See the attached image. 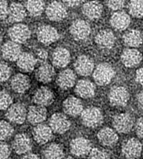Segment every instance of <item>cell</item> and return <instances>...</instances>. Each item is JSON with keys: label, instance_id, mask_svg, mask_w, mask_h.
<instances>
[{"label": "cell", "instance_id": "obj_17", "mask_svg": "<svg viewBox=\"0 0 143 159\" xmlns=\"http://www.w3.org/2000/svg\"><path fill=\"white\" fill-rule=\"evenodd\" d=\"M47 111L45 107L40 105H35L29 107L27 111V119L30 123L34 125H38L42 123L46 119Z\"/></svg>", "mask_w": 143, "mask_h": 159}, {"label": "cell", "instance_id": "obj_39", "mask_svg": "<svg viewBox=\"0 0 143 159\" xmlns=\"http://www.w3.org/2000/svg\"><path fill=\"white\" fill-rule=\"evenodd\" d=\"M11 75V69L6 62L0 61V82L7 80Z\"/></svg>", "mask_w": 143, "mask_h": 159}, {"label": "cell", "instance_id": "obj_48", "mask_svg": "<svg viewBox=\"0 0 143 159\" xmlns=\"http://www.w3.org/2000/svg\"><path fill=\"white\" fill-rule=\"evenodd\" d=\"M22 159H40L35 154H26L22 157Z\"/></svg>", "mask_w": 143, "mask_h": 159}, {"label": "cell", "instance_id": "obj_9", "mask_svg": "<svg viewBox=\"0 0 143 159\" xmlns=\"http://www.w3.org/2000/svg\"><path fill=\"white\" fill-rule=\"evenodd\" d=\"M142 152L141 143L136 139H130L123 144L122 153L127 159H137Z\"/></svg>", "mask_w": 143, "mask_h": 159}, {"label": "cell", "instance_id": "obj_44", "mask_svg": "<svg viewBox=\"0 0 143 159\" xmlns=\"http://www.w3.org/2000/svg\"><path fill=\"white\" fill-rule=\"evenodd\" d=\"M135 130L137 135L143 139V117L139 118L135 124Z\"/></svg>", "mask_w": 143, "mask_h": 159}, {"label": "cell", "instance_id": "obj_35", "mask_svg": "<svg viewBox=\"0 0 143 159\" xmlns=\"http://www.w3.org/2000/svg\"><path fill=\"white\" fill-rule=\"evenodd\" d=\"M128 9L131 16L141 18L143 16V0H131Z\"/></svg>", "mask_w": 143, "mask_h": 159}, {"label": "cell", "instance_id": "obj_47", "mask_svg": "<svg viewBox=\"0 0 143 159\" xmlns=\"http://www.w3.org/2000/svg\"><path fill=\"white\" fill-rule=\"evenodd\" d=\"M137 101H138V107L143 111V91L139 92V94L137 96Z\"/></svg>", "mask_w": 143, "mask_h": 159}, {"label": "cell", "instance_id": "obj_7", "mask_svg": "<svg viewBox=\"0 0 143 159\" xmlns=\"http://www.w3.org/2000/svg\"><path fill=\"white\" fill-rule=\"evenodd\" d=\"M37 38L41 43L49 45L56 42L59 38V33L51 25H42L37 30Z\"/></svg>", "mask_w": 143, "mask_h": 159}, {"label": "cell", "instance_id": "obj_8", "mask_svg": "<svg viewBox=\"0 0 143 159\" xmlns=\"http://www.w3.org/2000/svg\"><path fill=\"white\" fill-rule=\"evenodd\" d=\"M8 34L12 42H16L19 45L27 42L31 35L29 28L26 25L21 23L16 24L10 28Z\"/></svg>", "mask_w": 143, "mask_h": 159}, {"label": "cell", "instance_id": "obj_1", "mask_svg": "<svg viewBox=\"0 0 143 159\" xmlns=\"http://www.w3.org/2000/svg\"><path fill=\"white\" fill-rule=\"evenodd\" d=\"M115 76V71L110 65L102 63L98 65L93 70V78L97 84L104 86L111 82Z\"/></svg>", "mask_w": 143, "mask_h": 159}, {"label": "cell", "instance_id": "obj_31", "mask_svg": "<svg viewBox=\"0 0 143 159\" xmlns=\"http://www.w3.org/2000/svg\"><path fill=\"white\" fill-rule=\"evenodd\" d=\"M11 88L17 93H24L29 89L30 81L26 75L18 73L11 80Z\"/></svg>", "mask_w": 143, "mask_h": 159}, {"label": "cell", "instance_id": "obj_43", "mask_svg": "<svg viewBox=\"0 0 143 159\" xmlns=\"http://www.w3.org/2000/svg\"><path fill=\"white\" fill-rule=\"evenodd\" d=\"M37 55V60L38 61H40L42 63L43 62H46L48 59V57H49V53L45 49H39L37 50L36 52Z\"/></svg>", "mask_w": 143, "mask_h": 159}, {"label": "cell", "instance_id": "obj_45", "mask_svg": "<svg viewBox=\"0 0 143 159\" xmlns=\"http://www.w3.org/2000/svg\"><path fill=\"white\" fill-rule=\"evenodd\" d=\"M83 0H62L64 5L69 7H76L80 6Z\"/></svg>", "mask_w": 143, "mask_h": 159}, {"label": "cell", "instance_id": "obj_25", "mask_svg": "<svg viewBox=\"0 0 143 159\" xmlns=\"http://www.w3.org/2000/svg\"><path fill=\"white\" fill-rule=\"evenodd\" d=\"M76 94L83 99H88L95 96L96 87L95 84L88 80H80L76 85Z\"/></svg>", "mask_w": 143, "mask_h": 159}, {"label": "cell", "instance_id": "obj_15", "mask_svg": "<svg viewBox=\"0 0 143 159\" xmlns=\"http://www.w3.org/2000/svg\"><path fill=\"white\" fill-rule=\"evenodd\" d=\"M142 59L141 52L134 48L126 49L121 55V61L126 67L132 68L139 65Z\"/></svg>", "mask_w": 143, "mask_h": 159}, {"label": "cell", "instance_id": "obj_40", "mask_svg": "<svg viewBox=\"0 0 143 159\" xmlns=\"http://www.w3.org/2000/svg\"><path fill=\"white\" fill-rule=\"evenodd\" d=\"M107 7L113 11H118L125 6L126 0H105Z\"/></svg>", "mask_w": 143, "mask_h": 159}, {"label": "cell", "instance_id": "obj_49", "mask_svg": "<svg viewBox=\"0 0 143 159\" xmlns=\"http://www.w3.org/2000/svg\"><path fill=\"white\" fill-rule=\"evenodd\" d=\"M65 159H74V158H73V157H66V158H65Z\"/></svg>", "mask_w": 143, "mask_h": 159}, {"label": "cell", "instance_id": "obj_42", "mask_svg": "<svg viewBox=\"0 0 143 159\" xmlns=\"http://www.w3.org/2000/svg\"><path fill=\"white\" fill-rule=\"evenodd\" d=\"M8 6L7 2L6 0H0V19H3L8 15Z\"/></svg>", "mask_w": 143, "mask_h": 159}, {"label": "cell", "instance_id": "obj_10", "mask_svg": "<svg viewBox=\"0 0 143 159\" xmlns=\"http://www.w3.org/2000/svg\"><path fill=\"white\" fill-rule=\"evenodd\" d=\"M71 123L65 115L56 113L49 119V127L56 134H64L70 128Z\"/></svg>", "mask_w": 143, "mask_h": 159}, {"label": "cell", "instance_id": "obj_36", "mask_svg": "<svg viewBox=\"0 0 143 159\" xmlns=\"http://www.w3.org/2000/svg\"><path fill=\"white\" fill-rule=\"evenodd\" d=\"M14 133V128L9 123L0 121V141L9 139Z\"/></svg>", "mask_w": 143, "mask_h": 159}, {"label": "cell", "instance_id": "obj_34", "mask_svg": "<svg viewBox=\"0 0 143 159\" xmlns=\"http://www.w3.org/2000/svg\"><path fill=\"white\" fill-rule=\"evenodd\" d=\"M25 10L31 16H40L45 10V2L43 0H27Z\"/></svg>", "mask_w": 143, "mask_h": 159}, {"label": "cell", "instance_id": "obj_21", "mask_svg": "<svg viewBox=\"0 0 143 159\" xmlns=\"http://www.w3.org/2000/svg\"><path fill=\"white\" fill-rule=\"evenodd\" d=\"M64 111L70 116H76L83 111V103L74 96H69L63 103Z\"/></svg>", "mask_w": 143, "mask_h": 159}, {"label": "cell", "instance_id": "obj_14", "mask_svg": "<svg viewBox=\"0 0 143 159\" xmlns=\"http://www.w3.org/2000/svg\"><path fill=\"white\" fill-rule=\"evenodd\" d=\"M13 149L18 154H27L32 149L31 139L25 134H17L13 142Z\"/></svg>", "mask_w": 143, "mask_h": 159}, {"label": "cell", "instance_id": "obj_28", "mask_svg": "<svg viewBox=\"0 0 143 159\" xmlns=\"http://www.w3.org/2000/svg\"><path fill=\"white\" fill-rule=\"evenodd\" d=\"M38 60L34 55L29 52H22L17 60L18 68L23 72H31L35 68Z\"/></svg>", "mask_w": 143, "mask_h": 159}, {"label": "cell", "instance_id": "obj_30", "mask_svg": "<svg viewBox=\"0 0 143 159\" xmlns=\"http://www.w3.org/2000/svg\"><path fill=\"white\" fill-rule=\"evenodd\" d=\"M26 16L24 6L18 2H12L8 9L7 17L11 22H20Z\"/></svg>", "mask_w": 143, "mask_h": 159}, {"label": "cell", "instance_id": "obj_24", "mask_svg": "<svg viewBox=\"0 0 143 159\" xmlns=\"http://www.w3.org/2000/svg\"><path fill=\"white\" fill-rule=\"evenodd\" d=\"M76 76L72 69H65L59 73L56 79L58 86L63 90H67L73 87L76 83Z\"/></svg>", "mask_w": 143, "mask_h": 159}, {"label": "cell", "instance_id": "obj_22", "mask_svg": "<svg viewBox=\"0 0 143 159\" xmlns=\"http://www.w3.org/2000/svg\"><path fill=\"white\" fill-rule=\"evenodd\" d=\"M54 96L53 92L47 87H41L35 92L34 96V101L37 105L42 107L49 106L53 102Z\"/></svg>", "mask_w": 143, "mask_h": 159}, {"label": "cell", "instance_id": "obj_18", "mask_svg": "<svg viewBox=\"0 0 143 159\" xmlns=\"http://www.w3.org/2000/svg\"><path fill=\"white\" fill-rule=\"evenodd\" d=\"M22 53V49L19 44L15 42H6L2 47V57L7 61H15Z\"/></svg>", "mask_w": 143, "mask_h": 159}, {"label": "cell", "instance_id": "obj_12", "mask_svg": "<svg viewBox=\"0 0 143 159\" xmlns=\"http://www.w3.org/2000/svg\"><path fill=\"white\" fill-rule=\"evenodd\" d=\"M45 12L48 18L51 21H55V22L61 21L67 16V9L65 6L62 2H56V1L49 4L45 10Z\"/></svg>", "mask_w": 143, "mask_h": 159}, {"label": "cell", "instance_id": "obj_26", "mask_svg": "<svg viewBox=\"0 0 143 159\" xmlns=\"http://www.w3.org/2000/svg\"><path fill=\"white\" fill-rule=\"evenodd\" d=\"M99 141L103 146L111 147L117 143L118 140V134L113 129L109 127H104L98 133Z\"/></svg>", "mask_w": 143, "mask_h": 159}, {"label": "cell", "instance_id": "obj_46", "mask_svg": "<svg viewBox=\"0 0 143 159\" xmlns=\"http://www.w3.org/2000/svg\"><path fill=\"white\" fill-rule=\"evenodd\" d=\"M136 80L139 84L143 86V68H141L136 72Z\"/></svg>", "mask_w": 143, "mask_h": 159}, {"label": "cell", "instance_id": "obj_38", "mask_svg": "<svg viewBox=\"0 0 143 159\" xmlns=\"http://www.w3.org/2000/svg\"><path fill=\"white\" fill-rule=\"evenodd\" d=\"M12 97L7 92L0 91V110H6L12 104Z\"/></svg>", "mask_w": 143, "mask_h": 159}, {"label": "cell", "instance_id": "obj_2", "mask_svg": "<svg viewBox=\"0 0 143 159\" xmlns=\"http://www.w3.org/2000/svg\"><path fill=\"white\" fill-rule=\"evenodd\" d=\"M81 121L83 124L87 127H97L103 121V113L97 107H87L81 112Z\"/></svg>", "mask_w": 143, "mask_h": 159}, {"label": "cell", "instance_id": "obj_29", "mask_svg": "<svg viewBox=\"0 0 143 159\" xmlns=\"http://www.w3.org/2000/svg\"><path fill=\"white\" fill-rule=\"evenodd\" d=\"M70 52L67 49L58 47L53 53V63L57 68H64L70 62Z\"/></svg>", "mask_w": 143, "mask_h": 159}, {"label": "cell", "instance_id": "obj_6", "mask_svg": "<svg viewBox=\"0 0 143 159\" xmlns=\"http://www.w3.org/2000/svg\"><path fill=\"white\" fill-rule=\"evenodd\" d=\"M112 123L116 131L121 134H127L133 128L134 118L129 113H121L114 116Z\"/></svg>", "mask_w": 143, "mask_h": 159}, {"label": "cell", "instance_id": "obj_16", "mask_svg": "<svg viewBox=\"0 0 143 159\" xmlns=\"http://www.w3.org/2000/svg\"><path fill=\"white\" fill-rule=\"evenodd\" d=\"M83 14L91 20L98 19L103 14V5L99 1L90 0L83 6Z\"/></svg>", "mask_w": 143, "mask_h": 159}, {"label": "cell", "instance_id": "obj_19", "mask_svg": "<svg viewBox=\"0 0 143 159\" xmlns=\"http://www.w3.org/2000/svg\"><path fill=\"white\" fill-rule=\"evenodd\" d=\"M131 23V18L124 11H116L110 17V24L117 30H125Z\"/></svg>", "mask_w": 143, "mask_h": 159}, {"label": "cell", "instance_id": "obj_52", "mask_svg": "<svg viewBox=\"0 0 143 159\" xmlns=\"http://www.w3.org/2000/svg\"><path fill=\"white\" fill-rule=\"evenodd\" d=\"M20 1H22V0H20Z\"/></svg>", "mask_w": 143, "mask_h": 159}, {"label": "cell", "instance_id": "obj_11", "mask_svg": "<svg viewBox=\"0 0 143 159\" xmlns=\"http://www.w3.org/2000/svg\"><path fill=\"white\" fill-rule=\"evenodd\" d=\"M69 30L74 39L82 41L86 39L91 34V26L84 20L78 19L72 23Z\"/></svg>", "mask_w": 143, "mask_h": 159}, {"label": "cell", "instance_id": "obj_23", "mask_svg": "<svg viewBox=\"0 0 143 159\" xmlns=\"http://www.w3.org/2000/svg\"><path fill=\"white\" fill-rule=\"evenodd\" d=\"M33 135L37 143L41 145L45 144L53 137V130L48 125L40 123L34 129Z\"/></svg>", "mask_w": 143, "mask_h": 159}, {"label": "cell", "instance_id": "obj_4", "mask_svg": "<svg viewBox=\"0 0 143 159\" xmlns=\"http://www.w3.org/2000/svg\"><path fill=\"white\" fill-rule=\"evenodd\" d=\"M92 149V143L88 139L83 137L76 138L71 142V153L78 157H84L87 156Z\"/></svg>", "mask_w": 143, "mask_h": 159}, {"label": "cell", "instance_id": "obj_3", "mask_svg": "<svg viewBox=\"0 0 143 159\" xmlns=\"http://www.w3.org/2000/svg\"><path fill=\"white\" fill-rule=\"evenodd\" d=\"M108 98L110 103L115 107H124L128 103L130 94L126 88L114 86L110 89Z\"/></svg>", "mask_w": 143, "mask_h": 159}, {"label": "cell", "instance_id": "obj_50", "mask_svg": "<svg viewBox=\"0 0 143 159\" xmlns=\"http://www.w3.org/2000/svg\"><path fill=\"white\" fill-rule=\"evenodd\" d=\"M1 43H2V38L0 36V46H1Z\"/></svg>", "mask_w": 143, "mask_h": 159}, {"label": "cell", "instance_id": "obj_32", "mask_svg": "<svg viewBox=\"0 0 143 159\" xmlns=\"http://www.w3.org/2000/svg\"><path fill=\"white\" fill-rule=\"evenodd\" d=\"M123 42L127 46L131 48L138 47L142 44L143 37L139 30L135 29L130 30L123 35Z\"/></svg>", "mask_w": 143, "mask_h": 159}, {"label": "cell", "instance_id": "obj_41", "mask_svg": "<svg viewBox=\"0 0 143 159\" xmlns=\"http://www.w3.org/2000/svg\"><path fill=\"white\" fill-rule=\"evenodd\" d=\"M11 154V149L7 143L0 142V159H7Z\"/></svg>", "mask_w": 143, "mask_h": 159}, {"label": "cell", "instance_id": "obj_51", "mask_svg": "<svg viewBox=\"0 0 143 159\" xmlns=\"http://www.w3.org/2000/svg\"><path fill=\"white\" fill-rule=\"evenodd\" d=\"M142 152H143V148H142Z\"/></svg>", "mask_w": 143, "mask_h": 159}, {"label": "cell", "instance_id": "obj_27", "mask_svg": "<svg viewBox=\"0 0 143 159\" xmlns=\"http://www.w3.org/2000/svg\"><path fill=\"white\" fill-rule=\"evenodd\" d=\"M55 76L54 68L47 62H43L36 71V78L38 81L47 84L53 80Z\"/></svg>", "mask_w": 143, "mask_h": 159}, {"label": "cell", "instance_id": "obj_20", "mask_svg": "<svg viewBox=\"0 0 143 159\" xmlns=\"http://www.w3.org/2000/svg\"><path fill=\"white\" fill-rule=\"evenodd\" d=\"M116 38L114 33L109 30L100 31L95 38V42L100 47L103 49H110L115 43Z\"/></svg>", "mask_w": 143, "mask_h": 159}, {"label": "cell", "instance_id": "obj_37", "mask_svg": "<svg viewBox=\"0 0 143 159\" xmlns=\"http://www.w3.org/2000/svg\"><path fill=\"white\" fill-rule=\"evenodd\" d=\"M109 152L103 149L92 148L88 154V159H110Z\"/></svg>", "mask_w": 143, "mask_h": 159}, {"label": "cell", "instance_id": "obj_33", "mask_svg": "<svg viewBox=\"0 0 143 159\" xmlns=\"http://www.w3.org/2000/svg\"><path fill=\"white\" fill-rule=\"evenodd\" d=\"M44 156L46 159H63L65 156L63 147L57 143H51L44 150Z\"/></svg>", "mask_w": 143, "mask_h": 159}, {"label": "cell", "instance_id": "obj_5", "mask_svg": "<svg viewBox=\"0 0 143 159\" xmlns=\"http://www.w3.org/2000/svg\"><path fill=\"white\" fill-rule=\"evenodd\" d=\"M6 117L11 123L22 124L27 117V111L22 103H17L11 104L7 108Z\"/></svg>", "mask_w": 143, "mask_h": 159}, {"label": "cell", "instance_id": "obj_13", "mask_svg": "<svg viewBox=\"0 0 143 159\" xmlns=\"http://www.w3.org/2000/svg\"><path fill=\"white\" fill-rule=\"evenodd\" d=\"M76 72L80 76H87L92 73L95 69L94 62L89 57L81 55L76 59L74 64Z\"/></svg>", "mask_w": 143, "mask_h": 159}]
</instances>
